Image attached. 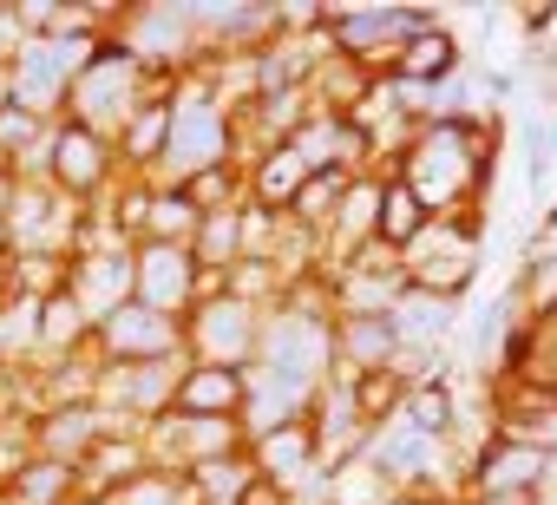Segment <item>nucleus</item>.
Instances as JSON below:
<instances>
[{"mask_svg":"<svg viewBox=\"0 0 557 505\" xmlns=\"http://www.w3.org/2000/svg\"><path fill=\"white\" fill-rule=\"evenodd\" d=\"M426 21H433L426 8H348V14H329V53L361 66V73H374V79H394L400 47Z\"/></svg>","mask_w":557,"mask_h":505,"instance_id":"f257e3e1","label":"nucleus"},{"mask_svg":"<svg viewBox=\"0 0 557 505\" xmlns=\"http://www.w3.org/2000/svg\"><path fill=\"white\" fill-rule=\"evenodd\" d=\"M119 145L112 138H99V132H86V125H73V119H60V132H53V151H47V184L66 197V204H79V210H92V204H106L112 190H119Z\"/></svg>","mask_w":557,"mask_h":505,"instance_id":"f03ea898","label":"nucleus"},{"mask_svg":"<svg viewBox=\"0 0 557 505\" xmlns=\"http://www.w3.org/2000/svg\"><path fill=\"white\" fill-rule=\"evenodd\" d=\"M262 309H249L243 296H203L190 316H184V348L190 361H216V368H249L256 348H262Z\"/></svg>","mask_w":557,"mask_h":505,"instance_id":"7ed1b4c3","label":"nucleus"},{"mask_svg":"<svg viewBox=\"0 0 557 505\" xmlns=\"http://www.w3.org/2000/svg\"><path fill=\"white\" fill-rule=\"evenodd\" d=\"M92 348L106 368H132V361H184V322L177 316H158L145 309L138 296L125 309H112L106 322H92Z\"/></svg>","mask_w":557,"mask_h":505,"instance_id":"20e7f679","label":"nucleus"},{"mask_svg":"<svg viewBox=\"0 0 557 505\" xmlns=\"http://www.w3.org/2000/svg\"><path fill=\"white\" fill-rule=\"evenodd\" d=\"M557 459L537 453V446H518L505 433H485L472 453H466V498H505V492H537L550 485Z\"/></svg>","mask_w":557,"mask_h":505,"instance_id":"39448f33","label":"nucleus"},{"mask_svg":"<svg viewBox=\"0 0 557 505\" xmlns=\"http://www.w3.org/2000/svg\"><path fill=\"white\" fill-rule=\"evenodd\" d=\"M329 348H335V387H348V381H361V374H381V368H394V355L407 348L400 342V322L387 316V309H342L335 316V329H329Z\"/></svg>","mask_w":557,"mask_h":505,"instance_id":"423d86ee","label":"nucleus"},{"mask_svg":"<svg viewBox=\"0 0 557 505\" xmlns=\"http://www.w3.org/2000/svg\"><path fill=\"white\" fill-rule=\"evenodd\" d=\"M203 296V270L184 243H138V303L158 316H190Z\"/></svg>","mask_w":557,"mask_h":505,"instance_id":"0eeeda50","label":"nucleus"},{"mask_svg":"<svg viewBox=\"0 0 557 505\" xmlns=\"http://www.w3.org/2000/svg\"><path fill=\"white\" fill-rule=\"evenodd\" d=\"M243 407H249V368L190 361V368L177 374L171 414H190V420H243Z\"/></svg>","mask_w":557,"mask_h":505,"instance_id":"6e6552de","label":"nucleus"},{"mask_svg":"<svg viewBox=\"0 0 557 505\" xmlns=\"http://www.w3.org/2000/svg\"><path fill=\"white\" fill-rule=\"evenodd\" d=\"M79 498H99V505H112L119 492H132L145 472H151V453H145V433H106L79 466Z\"/></svg>","mask_w":557,"mask_h":505,"instance_id":"1a4fd4ad","label":"nucleus"},{"mask_svg":"<svg viewBox=\"0 0 557 505\" xmlns=\"http://www.w3.org/2000/svg\"><path fill=\"white\" fill-rule=\"evenodd\" d=\"M459 60H466L459 34L433 14V21L400 47V60H394V86H407V93H440V86L459 79Z\"/></svg>","mask_w":557,"mask_h":505,"instance_id":"9d476101","label":"nucleus"},{"mask_svg":"<svg viewBox=\"0 0 557 505\" xmlns=\"http://www.w3.org/2000/svg\"><path fill=\"white\" fill-rule=\"evenodd\" d=\"M106 433H112V420H106V407H99V401L34 414V453H40V459H60V466H79Z\"/></svg>","mask_w":557,"mask_h":505,"instance_id":"9b49d317","label":"nucleus"},{"mask_svg":"<svg viewBox=\"0 0 557 505\" xmlns=\"http://www.w3.org/2000/svg\"><path fill=\"white\" fill-rule=\"evenodd\" d=\"M387 316L400 322V342H413V348H446L453 329H459V303H446V296H433V290H413V283L394 296Z\"/></svg>","mask_w":557,"mask_h":505,"instance_id":"f8f14e48","label":"nucleus"},{"mask_svg":"<svg viewBox=\"0 0 557 505\" xmlns=\"http://www.w3.org/2000/svg\"><path fill=\"white\" fill-rule=\"evenodd\" d=\"M426 223H433V210L420 204V190L407 184V177H381V204H374V236L381 243H394L400 257L426 236Z\"/></svg>","mask_w":557,"mask_h":505,"instance_id":"ddd939ff","label":"nucleus"},{"mask_svg":"<svg viewBox=\"0 0 557 505\" xmlns=\"http://www.w3.org/2000/svg\"><path fill=\"white\" fill-rule=\"evenodd\" d=\"M0 498H14V505H73V498H79V472L60 466V459H40V453H34Z\"/></svg>","mask_w":557,"mask_h":505,"instance_id":"4468645a","label":"nucleus"},{"mask_svg":"<svg viewBox=\"0 0 557 505\" xmlns=\"http://www.w3.org/2000/svg\"><path fill=\"white\" fill-rule=\"evenodd\" d=\"M197 230H203V217H197V204L177 190V184H151V210H145V236L138 243H197Z\"/></svg>","mask_w":557,"mask_h":505,"instance_id":"2eb2a0df","label":"nucleus"},{"mask_svg":"<svg viewBox=\"0 0 557 505\" xmlns=\"http://www.w3.org/2000/svg\"><path fill=\"white\" fill-rule=\"evenodd\" d=\"M243 210H249V204H243ZM243 210H216V217H203V230H197V243H190L197 270L230 276V270L243 263Z\"/></svg>","mask_w":557,"mask_h":505,"instance_id":"dca6fc26","label":"nucleus"},{"mask_svg":"<svg viewBox=\"0 0 557 505\" xmlns=\"http://www.w3.org/2000/svg\"><path fill=\"white\" fill-rule=\"evenodd\" d=\"M190 479H197L203 505H236V498L249 492V479H256V459H249V446H243V453H223V459L190 466Z\"/></svg>","mask_w":557,"mask_h":505,"instance_id":"f3484780","label":"nucleus"},{"mask_svg":"<svg viewBox=\"0 0 557 505\" xmlns=\"http://www.w3.org/2000/svg\"><path fill=\"white\" fill-rule=\"evenodd\" d=\"M348 401H355V414L381 433V427H394L400 420V401H407V387L381 368V374H361V381H348Z\"/></svg>","mask_w":557,"mask_h":505,"instance_id":"a211bd4d","label":"nucleus"},{"mask_svg":"<svg viewBox=\"0 0 557 505\" xmlns=\"http://www.w3.org/2000/svg\"><path fill=\"white\" fill-rule=\"evenodd\" d=\"M21 53V27H14V8H0V66H14Z\"/></svg>","mask_w":557,"mask_h":505,"instance_id":"6ab92c4d","label":"nucleus"},{"mask_svg":"<svg viewBox=\"0 0 557 505\" xmlns=\"http://www.w3.org/2000/svg\"><path fill=\"white\" fill-rule=\"evenodd\" d=\"M14 197H21V177L0 171V217H14Z\"/></svg>","mask_w":557,"mask_h":505,"instance_id":"aec40b11","label":"nucleus"},{"mask_svg":"<svg viewBox=\"0 0 557 505\" xmlns=\"http://www.w3.org/2000/svg\"><path fill=\"white\" fill-rule=\"evenodd\" d=\"M537 53H544V66H557V27H550V34L537 40Z\"/></svg>","mask_w":557,"mask_h":505,"instance_id":"412c9836","label":"nucleus"},{"mask_svg":"<svg viewBox=\"0 0 557 505\" xmlns=\"http://www.w3.org/2000/svg\"><path fill=\"white\" fill-rule=\"evenodd\" d=\"M14 257V230H8V217H0V263Z\"/></svg>","mask_w":557,"mask_h":505,"instance_id":"4be33fe9","label":"nucleus"},{"mask_svg":"<svg viewBox=\"0 0 557 505\" xmlns=\"http://www.w3.org/2000/svg\"><path fill=\"white\" fill-rule=\"evenodd\" d=\"M394 505H433V498H420V492H400V498H394Z\"/></svg>","mask_w":557,"mask_h":505,"instance_id":"5701e85b","label":"nucleus"},{"mask_svg":"<svg viewBox=\"0 0 557 505\" xmlns=\"http://www.w3.org/2000/svg\"><path fill=\"white\" fill-rule=\"evenodd\" d=\"M73 505H99V498H73Z\"/></svg>","mask_w":557,"mask_h":505,"instance_id":"b1692460","label":"nucleus"},{"mask_svg":"<svg viewBox=\"0 0 557 505\" xmlns=\"http://www.w3.org/2000/svg\"><path fill=\"white\" fill-rule=\"evenodd\" d=\"M0 505H14V498H0Z\"/></svg>","mask_w":557,"mask_h":505,"instance_id":"393cba45","label":"nucleus"},{"mask_svg":"<svg viewBox=\"0 0 557 505\" xmlns=\"http://www.w3.org/2000/svg\"><path fill=\"white\" fill-rule=\"evenodd\" d=\"M550 329H557V322H550Z\"/></svg>","mask_w":557,"mask_h":505,"instance_id":"a878e982","label":"nucleus"}]
</instances>
